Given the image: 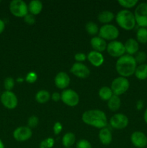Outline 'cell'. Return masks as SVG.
Segmentation results:
<instances>
[{
  "label": "cell",
  "instance_id": "cell-30",
  "mask_svg": "<svg viewBox=\"0 0 147 148\" xmlns=\"http://www.w3.org/2000/svg\"><path fill=\"white\" fill-rule=\"evenodd\" d=\"M55 140L52 137H48L42 140L39 145V148H52L54 146Z\"/></svg>",
  "mask_w": 147,
  "mask_h": 148
},
{
  "label": "cell",
  "instance_id": "cell-47",
  "mask_svg": "<svg viewBox=\"0 0 147 148\" xmlns=\"http://www.w3.org/2000/svg\"><path fill=\"white\" fill-rule=\"evenodd\" d=\"M146 148H147V147H146Z\"/></svg>",
  "mask_w": 147,
  "mask_h": 148
},
{
  "label": "cell",
  "instance_id": "cell-39",
  "mask_svg": "<svg viewBox=\"0 0 147 148\" xmlns=\"http://www.w3.org/2000/svg\"><path fill=\"white\" fill-rule=\"evenodd\" d=\"M51 99L55 102H58L61 100V94L57 92H54L51 95Z\"/></svg>",
  "mask_w": 147,
  "mask_h": 148
},
{
  "label": "cell",
  "instance_id": "cell-9",
  "mask_svg": "<svg viewBox=\"0 0 147 148\" xmlns=\"http://www.w3.org/2000/svg\"><path fill=\"white\" fill-rule=\"evenodd\" d=\"M1 104L8 109H14L18 104V99L15 94L12 91L5 90L0 95Z\"/></svg>",
  "mask_w": 147,
  "mask_h": 148
},
{
  "label": "cell",
  "instance_id": "cell-32",
  "mask_svg": "<svg viewBox=\"0 0 147 148\" xmlns=\"http://www.w3.org/2000/svg\"><path fill=\"white\" fill-rule=\"evenodd\" d=\"M15 85V80L12 77H7L4 80V86L7 91H12Z\"/></svg>",
  "mask_w": 147,
  "mask_h": 148
},
{
  "label": "cell",
  "instance_id": "cell-22",
  "mask_svg": "<svg viewBox=\"0 0 147 148\" xmlns=\"http://www.w3.org/2000/svg\"><path fill=\"white\" fill-rule=\"evenodd\" d=\"M76 142V136L72 132H67L62 137V145L65 148L71 147Z\"/></svg>",
  "mask_w": 147,
  "mask_h": 148
},
{
  "label": "cell",
  "instance_id": "cell-21",
  "mask_svg": "<svg viewBox=\"0 0 147 148\" xmlns=\"http://www.w3.org/2000/svg\"><path fill=\"white\" fill-rule=\"evenodd\" d=\"M115 18V14H113V12H112L111 11H108V10H105V11H102L98 14L97 19L99 20V23H102L104 25L109 24Z\"/></svg>",
  "mask_w": 147,
  "mask_h": 148
},
{
  "label": "cell",
  "instance_id": "cell-23",
  "mask_svg": "<svg viewBox=\"0 0 147 148\" xmlns=\"http://www.w3.org/2000/svg\"><path fill=\"white\" fill-rule=\"evenodd\" d=\"M121 106L120 98L118 95H113L111 97L110 99L108 101V107L111 111L115 112L119 110Z\"/></svg>",
  "mask_w": 147,
  "mask_h": 148
},
{
  "label": "cell",
  "instance_id": "cell-26",
  "mask_svg": "<svg viewBox=\"0 0 147 148\" xmlns=\"http://www.w3.org/2000/svg\"><path fill=\"white\" fill-rule=\"evenodd\" d=\"M113 95L112 91L110 88L108 86H104L99 89V97L101 100L105 101H108Z\"/></svg>",
  "mask_w": 147,
  "mask_h": 148
},
{
  "label": "cell",
  "instance_id": "cell-13",
  "mask_svg": "<svg viewBox=\"0 0 147 148\" xmlns=\"http://www.w3.org/2000/svg\"><path fill=\"white\" fill-rule=\"evenodd\" d=\"M70 72L76 77L81 78V79L87 78L90 75V70L88 66L79 62H76L72 65L70 69Z\"/></svg>",
  "mask_w": 147,
  "mask_h": 148
},
{
  "label": "cell",
  "instance_id": "cell-35",
  "mask_svg": "<svg viewBox=\"0 0 147 148\" xmlns=\"http://www.w3.org/2000/svg\"><path fill=\"white\" fill-rule=\"evenodd\" d=\"M37 75L35 72H30L27 74L25 77V81L28 83L33 84L37 81Z\"/></svg>",
  "mask_w": 147,
  "mask_h": 148
},
{
  "label": "cell",
  "instance_id": "cell-46",
  "mask_svg": "<svg viewBox=\"0 0 147 148\" xmlns=\"http://www.w3.org/2000/svg\"><path fill=\"white\" fill-rule=\"evenodd\" d=\"M70 148H71V147H70Z\"/></svg>",
  "mask_w": 147,
  "mask_h": 148
},
{
  "label": "cell",
  "instance_id": "cell-12",
  "mask_svg": "<svg viewBox=\"0 0 147 148\" xmlns=\"http://www.w3.org/2000/svg\"><path fill=\"white\" fill-rule=\"evenodd\" d=\"M33 136V131L31 129L26 126L17 127L13 132V137L14 140L20 143L25 142L30 140Z\"/></svg>",
  "mask_w": 147,
  "mask_h": 148
},
{
  "label": "cell",
  "instance_id": "cell-40",
  "mask_svg": "<svg viewBox=\"0 0 147 148\" xmlns=\"http://www.w3.org/2000/svg\"><path fill=\"white\" fill-rule=\"evenodd\" d=\"M144 101L142 100H138L136 102V105H135V107H136V109L138 111H141L143 108H144Z\"/></svg>",
  "mask_w": 147,
  "mask_h": 148
},
{
  "label": "cell",
  "instance_id": "cell-2",
  "mask_svg": "<svg viewBox=\"0 0 147 148\" xmlns=\"http://www.w3.org/2000/svg\"><path fill=\"white\" fill-rule=\"evenodd\" d=\"M137 63L134 56L128 54L118 58L115 64V69L118 75L125 78L134 75Z\"/></svg>",
  "mask_w": 147,
  "mask_h": 148
},
{
  "label": "cell",
  "instance_id": "cell-19",
  "mask_svg": "<svg viewBox=\"0 0 147 148\" xmlns=\"http://www.w3.org/2000/svg\"><path fill=\"white\" fill-rule=\"evenodd\" d=\"M99 140L100 143L104 145H109L112 141V134L110 129L105 128L101 129L99 132Z\"/></svg>",
  "mask_w": 147,
  "mask_h": 148
},
{
  "label": "cell",
  "instance_id": "cell-16",
  "mask_svg": "<svg viewBox=\"0 0 147 148\" xmlns=\"http://www.w3.org/2000/svg\"><path fill=\"white\" fill-rule=\"evenodd\" d=\"M87 59L92 65L96 67H99V66H102V64L104 63V56L102 53L99 52L95 51H92L89 52L87 54Z\"/></svg>",
  "mask_w": 147,
  "mask_h": 148
},
{
  "label": "cell",
  "instance_id": "cell-31",
  "mask_svg": "<svg viewBox=\"0 0 147 148\" xmlns=\"http://www.w3.org/2000/svg\"><path fill=\"white\" fill-rule=\"evenodd\" d=\"M135 55V56H134V59H135L137 64H144V62H146L147 59V55L144 51H138Z\"/></svg>",
  "mask_w": 147,
  "mask_h": 148
},
{
  "label": "cell",
  "instance_id": "cell-14",
  "mask_svg": "<svg viewBox=\"0 0 147 148\" xmlns=\"http://www.w3.org/2000/svg\"><path fill=\"white\" fill-rule=\"evenodd\" d=\"M131 142L135 147L145 148L147 147V136L143 132H133L131 136Z\"/></svg>",
  "mask_w": 147,
  "mask_h": 148
},
{
  "label": "cell",
  "instance_id": "cell-3",
  "mask_svg": "<svg viewBox=\"0 0 147 148\" xmlns=\"http://www.w3.org/2000/svg\"><path fill=\"white\" fill-rule=\"evenodd\" d=\"M115 20L121 28L125 30H131L135 27V22L134 14L128 10H122L117 13Z\"/></svg>",
  "mask_w": 147,
  "mask_h": 148
},
{
  "label": "cell",
  "instance_id": "cell-1",
  "mask_svg": "<svg viewBox=\"0 0 147 148\" xmlns=\"http://www.w3.org/2000/svg\"><path fill=\"white\" fill-rule=\"evenodd\" d=\"M84 124L97 129H103L108 126V118L105 112L99 109H92L84 111L82 116Z\"/></svg>",
  "mask_w": 147,
  "mask_h": 148
},
{
  "label": "cell",
  "instance_id": "cell-7",
  "mask_svg": "<svg viewBox=\"0 0 147 148\" xmlns=\"http://www.w3.org/2000/svg\"><path fill=\"white\" fill-rule=\"evenodd\" d=\"M136 24L140 27H147V3L142 2L138 4L134 12Z\"/></svg>",
  "mask_w": 147,
  "mask_h": 148
},
{
  "label": "cell",
  "instance_id": "cell-15",
  "mask_svg": "<svg viewBox=\"0 0 147 148\" xmlns=\"http://www.w3.org/2000/svg\"><path fill=\"white\" fill-rule=\"evenodd\" d=\"M70 77L65 72H60L56 75L54 79L55 85L58 88L66 90L70 84Z\"/></svg>",
  "mask_w": 147,
  "mask_h": 148
},
{
  "label": "cell",
  "instance_id": "cell-4",
  "mask_svg": "<svg viewBox=\"0 0 147 148\" xmlns=\"http://www.w3.org/2000/svg\"><path fill=\"white\" fill-rule=\"evenodd\" d=\"M129 87L130 82L128 79L123 77L120 76L112 80L110 88L113 95L120 96L126 92L129 89Z\"/></svg>",
  "mask_w": 147,
  "mask_h": 148
},
{
  "label": "cell",
  "instance_id": "cell-38",
  "mask_svg": "<svg viewBox=\"0 0 147 148\" xmlns=\"http://www.w3.org/2000/svg\"><path fill=\"white\" fill-rule=\"evenodd\" d=\"M86 59H87V56L84 53H76L74 55V59L76 61V62H79V63L84 62Z\"/></svg>",
  "mask_w": 147,
  "mask_h": 148
},
{
  "label": "cell",
  "instance_id": "cell-43",
  "mask_svg": "<svg viewBox=\"0 0 147 148\" xmlns=\"http://www.w3.org/2000/svg\"><path fill=\"white\" fill-rule=\"evenodd\" d=\"M0 148H5L4 147V143L2 142V140L0 139Z\"/></svg>",
  "mask_w": 147,
  "mask_h": 148
},
{
  "label": "cell",
  "instance_id": "cell-20",
  "mask_svg": "<svg viewBox=\"0 0 147 148\" xmlns=\"http://www.w3.org/2000/svg\"><path fill=\"white\" fill-rule=\"evenodd\" d=\"M28 12L33 15H37L43 10V3L39 0H33L27 5Z\"/></svg>",
  "mask_w": 147,
  "mask_h": 148
},
{
  "label": "cell",
  "instance_id": "cell-25",
  "mask_svg": "<svg viewBox=\"0 0 147 148\" xmlns=\"http://www.w3.org/2000/svg\"><path fill=\"white\" fill-rule=\"evenodd\" d=\"M50 92L46 90H41L37 91L35 95V101L38 103L43 104L47 103L50 98Z\"/></svg>",
  "mask_w": 147,
  "mask_h": 148
},
{
  "label": "cell",
  "instance_id": "cell-27",
  "mask_svg": "<svg viewBox=\"0 0 147 148\" xmlns=\"http://www.w3.org/2000/svg\"><path fill=\"white\" fill-rule=\"evenodd\" d=\"M136 40L138 43L144 44L147 43V28L140 27L136 32Z\"/></svg>",
  "mask_w": 147,
  "mask_h": 148
},
{
  "label": "cell",
  "instance_id": "cell-28",
  "mask_svg": "<svg viewBox=\"0 0 147 148\" xmlns=\"http://www.w3.org/2000/svg\"><path fill=\"white\" fill-rule=\"evenodd\" d=\"M85 30L87 32L88 34L90 35V36H93L95 37V35L99 33V28L98 27L96 23H94V22L89 21L85 25Z\"/></svg>",
  "mask_w": 147,
  "mask_h": 148
},
{
  "label": "cell",
  "instance_id": "cell-42",
  "mask_svg": "<svg viewBox=\"0 0 147 148\" xmlns=\"http://www.w3.org/2000/svg\"><path fill=\"white\" fill-rule=\"evenodd\" d=\"M144 121L146 122V124H147V108L145 110V111H144Z\"/></svg>",
  "mask_w": 147,
  "mask_h": 148
},
{
  "label": "cell",
  "instance_id": "cell-18",
  "mask_svg": "<svg viewBox=\"0 0 147 148\" xmlns=\"http://www.w3.org/2000/svg\"><path fill=\"white\" fill-rule=\"evenodd\" d=\"M124 46H125V52H127L128 54L131 56L137 53L139 50V44L136 39L128 38L125 41Z\"/></svg>",
  "mask_w": 147,
  "mask_h": 148
},
{
  "label": "cell",
  "instance_id": "cell-10",
  "mask_svg": "<svg viewBox=\"0 0 147 148\" xmlns=\"http://www.w3.org/2000/svg\"><path fill=\"white\" fill-rule=\"evenodd\" d=\"M107 51L108 54L115 58H120L125 55V49L122 43L118 40L110 41L107 46Z\"/></svg>",
  "mask_w": 147,
  "mask_h": 148
},
{
  "label": "cell",
  "instance_id": "cell-44",
  "mask_svg": "<svg viewBox=\"0 0 147 148\" xmlns=\"http://www.w3.org/2000/svg\"><path fill=\"white\" fill-rule=\"evenodd\" d=\"M23 80H24V79H23L22 78H17V82H22Z\"/></svg>",
  "mask_w": 147,
  "mask_h": 148
},
{
  "label": "cell",
  "instance_id": "cell-37",
  "mask_svg": "<svg viewBox=\"0 0 147 148\" xmlns=\"http://www.w3.org/2000/svg\"><path fill=\"white\" fill-rule=\"evenodd\" d=\"M24 21L25 22L26 24L30 25H34L35 23V18L34 15L28 13V14L24 17Z\"/></svg>",
  "mask_w": 147,
  "mask_h": 148
},
{
  "label": "cell",
  "instance_id": "cell-29",
  "mask_svg": "<svg viewBox=\"0 0 147 148\" xmlns=\"http://www.w3.org/2000/svg\"><path fill=\"white\" fill-rule=\"evenodd\" d=\"M138 1L137 0H118V3L121 6L124 7L125 10L126 9H131L135 7Z\"/></svg>",
  "mask_w": 147,
  "mask_h": 148
},
{
  "label": "cell",
  "instance_id": "cell-5",
  "mask_svg": "<svg viewBox=\"0 0 147 148\" xmlns=\"http://www.w3.org/2000/svg\"><path fill=\"white\" fill-rule=\"evenodd\" d=\"M99 36L105 40L113 41L118 38L120 34L118 27L112 24L103 25L99 30Z\"/></svg>",
  "mask_w": 147,
  "mask_h": 148
},
{
  "label": "cell",
  "instance_id": "cell-11",
  "mask_svg": "<svg viewBox=\"0 0 147 148\" xmlns=\"http://www.w3.org/2000/svg\"><path fill=\"white\" fill-rule=\"evenodd\" d=\"M129 123V120L126 115L123 114H115L110 119V125L115 130H123L126 128Z\"/></svg>",
  "mask_w": 147,
  "mask_h": 148
},
{
  "label": "cell",
  "instance_id": "cell-8",
  "mask_svg": "<svg viewBox=\"0 0 147 148\" xmlns=\"http://www.w3.org/2000/svg\"><path fill=\"white\" fill-rule=\"evenodd\" d=\"M61 100L68 106L74 107L79 104V95L74 90L66 89L61 93Z\"/></svg>",
  "mask_w": 147,
  "mask_h": 148
},
{
  "label": "cell",
  "instance_id": "cell-6",
  "mask_svg": "<svg viewBox=\"0 0 147 148\" xmlns=\"http://www.w3.org/2000/svg\"><path fill=\"white\" fill-rule=\"evenodd\" d=\"M10 12L17 17H24L28 14L27 4L22 0H13L10 4Z\"/></svg>",
  "mask_w": 147,
  "mask_h": 148
},
{
  "label": "cell",
  "instance_id": "cell-36",
  "mask_svg": "<svg viewBox=\"0 0 147 148\" xmlns=\"http://www.w3.org/2000/svg\"><path fill=\"white\" fill-rule=\"evenodd\" d=\"M62 130H63V125H62L61 123L59 122V121L55 123L54 125H53V132H54L55 135L60 134Z\"/></svg>",
  "mask_w": 147,
  "mask_h": 148
},
{
  "label": "cell",
  "instance_id": "cell-41",
  "mask_svg": "<svg viewBox=\"0 0 147 148\" xmlns=\"http://www.w3.org/2000/svg\"><path fill=\"white\" fill-rule=\"evenodd\" d=\"M4 29H5V23L1 19H0V34L3 33Z\"/></svg>",
  "mask_w": 147,
  "mask_h": 148
},
{
  "label": "cell",
  "instance_id": "cell-48",
  "mask_svg": "<svg viewBox=\"0 0 147 148\" xmlns=\"http://www.w3.org/2000/svg\"></svg>",
  "mask_w": 147,
  "mask_h": 148
},
{
  "label": "cell",
  "instance_id": "cell-24",
  "mask_svg": "<svg viewBox=\"0 0 147 148\" xmlns=\"http://www.w3.org/2000/svg\"><path fill=\"white\" fill-rule=\"evenodd\" d=\"M134 75L139 80H144L147 79V64H142L137 66Z\"/></svg>",
  "mask_w": 147,
  "mask_h": 148
},
{
  "label": "cell",
  "instance_id": "cell-34",
  "mask_svg": "<svg viewBox=\"0 0 147 148\" xmlns=\"http://www.w3.org/2000/svg\"><path fill=\"white\" fill-rule=\"evenodd\" d=\"M76 148H92V147L91 143L88 140L82 139L76 143Z\"/></svg>",
  "mask_w": 147,
  "mask_h": 148
},
{
  "label": "cell",
  "instance_id": "cell-45",
  "mask_svg": "<svg viewBox=\"0 0 147 148\" xmlns=\"http://www.w3.org/2000/svg\"><path fill=\"white\" fill-rule=\"evenodd\" d=\"M0 2H1V1H0Z\"/></svg>",
  "mask_w": 147,
  "mask_h": 148
},
{
  "label": "cell",
  "instance_id": "cell-17",
  "mask_svg": "<svg viewBox=\"0 0 147 148\" xmlns=\"http://www.w3.org/2000/svg\"><path fill=\"white\" fill-rule=\"evenodd\" d=\"M90 44L94 51L99 52V53L106 50L107 46H108L106 41L99 36H95L92 38L90 40Z\"/></svg>",
  "mask_w": 147,
  "mask_h": 148
},
{
  "label": "cell",
  "instance_id": "cell-33",
  "mask_svg": "<svg viewBox=\"0 0 147 148\" xmlns=\"http://www.w3.org/2000/svg\"><path fill=\"white\" fill-rule=\"evenodd\" d=\"M39 124V119L38 117L36 116H31L30 118L27 120V127H30V129L35 128Z\"/></svg>",
  "mask_w": 147,
  "mask_h": 148
}]
</instances>
